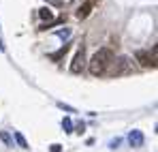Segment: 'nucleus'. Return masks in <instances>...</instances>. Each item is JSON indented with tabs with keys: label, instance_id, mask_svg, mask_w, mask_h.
I'll return each mask as SVG.
<instances>
[{
	"label": "nucleus",
	"instance_id": "nucleus-1",
	"mask_svg": "<svg viewBox=\"0 0 158 152\" xmlns=\"http://www.w3.org/2000/svg\"><path fill=\"white\" fill-rule=\"evenodd\" d=\"M111 62H113V51L109 50V47L98 50L92 56V60H90V73L92 75H103Z\"/></svg>",
	"mask_w": 158,
	"mask_h": 152
},
{
	"label": "nucleus",
	"instance_id": "nucleus-2",
	"mask_svg": "<svg viewBox=\"0 0 158 152\" xmlns=\"http://www.w3.org/2000/svg\"><path fill=\"white\" fill-rule=\"evenodd\" d=\"M156 54H158V47L154 45L152 47V54H148V51H137V60L141 62V67H152V69H156Z\"/></svg>",
	"mask_w": 158,
	"mask_h": 152
},
{
	"label": "nucleus",
	"instance_id": "nucleus-3",
	"mask_svg": "<svg viewBox=\"0 0 158 152\" xmlns=\"http://www.w3.org/2000/svg\"><path fill=\"white\" fill-rule=\"evenodd\" d=\"M83 64H85V50H83V45L77 50L75 54V58H73V62H71V73H81L83 71Z\"/></svg>",
	"mask_w": 158,
	"mask_h": 152
},
{
	"label": "nucleus",
	"instance_id": "nucleus-4",
	"mask_svg": "<svg viewBox=\"0 0 158 152\" xmlns=\"http://www.w3.org/2000/svg\"><path fill=\"white\" fill-rule=\"evenodd\" d=\"M128 141H131L132 148H141V146H143V141H145V137H143V133H141V131H137V128H135V131L128 133Z\"/></svg>",
	"mask_w": 158,
	"mask_h": 152
},
{
	"label": "nucleus",
	"instance_id": "nucleus-5",
	"mask_svg": "<svg viewBox=\"0 0 158 152\" xmlns=\"http://www.w3.org/2000/svg\"><path fill=\"white\" fill-rule=\"evenodd\" d=\"M128 69H131L128 58H118V67L113 69V75H122V73H126Z\"/></svg>",
	"mask_w": 158,
	"mask_h": 152
},
{
	"label": "nucleus",
	"instance_id": "nucleus-6",
	"mask_svg": "<svg viewBox=\"0 0 158 152\" xmlns=\"http://www.w3.org/2000/svg\"><path fill=\"white\" fill-rule=\"evenodd\" d=\"M90 11H92V2H85V4H81V7L77 9V17H79V20L88 17V15H90Z\"/></svg>",
	"mask_w": 158,
	"mask_h": 152
},
{
	"label": "nucleus",
	"instance_id": "nucleus-7",
	"mask_svg": "<svg viewBox=\"0 0 158 152\" xmlns=\"http://www.w3.org/2000/svg\"><path fill=\"white\" fill-rule=\"evenodd\" d=\"M69 47H71V45H69V43H64V45H62L60 50L56 51V54H49V60H56V62H58V60H60V58H62V56L69 51Z\"/></svg>",
	"mask_w": 158,
	"mask_h": 152
},
{
	"label": "nucleus",
	"instance_id": "nucleus-8",
	"mask_svg": "<svg viewBox=\"0 0 158 152\" xmlns=\"http://www.w3.org/2000/svg\"><path fill=\"white\" fill-rule=\"evenodd\" d=\"M39 15H41V20H45V22H49L52 24V20H53V13H52V9H39Z\"/></svg>",
	"mask_w": 158,
	"mask_h": 152
},
{
	"label": "nucleus",
	"instance_id": "nucleus-9",
	"mask_svg": "<svg viewBox=\"0 0 158 152\" xmlns=\"http://www.w3.org/2000/svg\"><path fill=\"white\" fill-rule=\"evenodd\" d=\"M13 135H15V141H17V146H19V148H30V146H28V141H26V137H24L19 131H15Z\"/></svg>",
	"mask_w": 158,
	"mask_h": 152
},
{
	"label": "nucleus",
	"instance_id": "nucleus-10",
	"mask_svg": "<svg viewBox=\"0 0 158 152\" xmlns=\"http://www.w3.org/2000/svg\"><path fill=\"white\" fill-rule=\"evenodd\" d=\"M62 128H64L66 133L73 131V122H71V118H64V120H62Z\"/></svg>",
	"mask_w": 158,
	"mask_h": 152
},
{
	"label": "nucleus",
	"instance_id": "nucleus-11",
	"mask_svg": "<svg viewBox=\"0 0 158 152\" xmlns=\"http://www.w3.org/2000/svg\"><path fill=\"white\" fill-rule=\"evenodd\" d=\"M0 139H2L6 146H13V141H11V135H9V133H4V131H2V133H0Z\"/></svg>",
	"mask_w": 158,
	"mask_h": 152
},
{
	"label": "nucleus",
	"instance_id": "nucleus-12",
	"mask_svg": "<svg viewBox=\"0 0 158 152\" xmlns=\"http://www.w3.org/2000/svg\"><path fill=\"white\" fill-rule=\"evenodd\" d=\"M56 34H58L60 39H66V37H71V28H64V30H58Z\"/></svg>",
	"mask_w": 158,
	"mask_h": 152
},
{
	"label": "nucleus",
	"instance_id": "nucleus-13",
	"mask_svg": "<svg viewBox=\"0 0 158 152\" xmlns=\"http://www.w3.org/2000/svg\"><path fill=\"white\" fill-rule=\"evenodd\" d=\"M58 107H60V109H64V111H75L71 105H64V103H58Z\"/></svg>",
	"mask_w": 158,
	"mask_h": 152
},
{
	"label": "nucleus",
	"instance_id": "nucleus-14",
	"mask_svg": "<svg viewBox=\"0 0 158 152\" xmlns=\"http://www.w3.org/2000/svg\"><path fill=\"white\" fill-rule=\"evenodd\" d=\"M83 131H85V124H83V122H79V124H77V133H83Z\"/></svg>",
	"mask_w": 158,
	"mask_h": 152
},
{
	"label": "nucleus",
	"instance_id": "nucleus-15",
	"mask_svg": "<svg viewBox=\"0 0 158 152\" xmlns=\"http://www.w3.org/2000/svg\"><path fill=\"white\" fill-rule=\"evenodd\" d=\"M62 148H60V144H52V152H60Z\"/></svg>",
	"mask_w": 158,
	"mask_h": 152
},
{
	"label": "nucleus",
	"instance_id": "nucleus-16",
	"mask_svg": "<svg viewBox=\"0 0 158 152\" xmlns=\"http://www.w3.org/2000/svg\"><path fill=\"white\" fill-rule=\"evenodd\" d=\"M109 146H111V148H118V146H120V139H113V141H111Z\"/></svg>",
	"mask_w": 158,
	"mask_h": 152
}]
</instances>
